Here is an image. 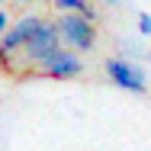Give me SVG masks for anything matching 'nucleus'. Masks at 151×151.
<instances>
[{"label":"nucleus","instance_id":"1","mask_svg":"<svg viewBox=\"0 0 151 151\" xmlns=\"http://www.w3.org/2000/svg\"><path fill=\"white\" fill-rule=\"evenodd\" d=\"M55 29H58V39L68 42L74 52H90L93 45H96V26H93L90 19L77 16V13H64L58 23H55Z\"/></svg>","mask_w":151,"mask_h":151},{"label":"nucleus","instance_id":"2","mask_svg":"<svg viewBox=\"0 0 151 151\" xmlns=\"http://www.w3.org/2000/svg\"><path fill=\"white\" fill-rule=\"evenodd\" d=\"M106 77L122 87V90L129 93H138V96H145L148 93V81H145V71L138 68V64H132L129 58H106Z\"/></svg>","mask_w":151,"mask_h":151},{"label":"nucleus","instance_id":"3","mask_svg":"<svg viewBox=\"0 0 151 151\" xmlns=\"http://www.w3.org/2000/svg\"><path fill=\"white\" fill-rule=\"evenodd\" d=\"M58 48H61V39H58L55 23H42L39 29L32 32V39L23 45V52H26V58H29L32 64H42L48 55H55Z\"/></svg>","mask_w":151,"mask_h":151},{"label":"nucleus","instance_id":"4","mask_svg":"<svg viewBox=\"0 0 151 151\" xmlns=\"http://www.w3.org/2000/svg\"><path fill=\"white\" fill-rule=\"evenodd\" d=\"M39 68H42V74H45V77H55V81H68V77H77V74L84 71L81 58H77L74 52H68V48H58L55 55H48V58L39 64Z\"/></svg>","mask_w":151,"mask_h":151},{"label":"nucleus","instance_id":"5","mask_svg":"<svg viewBox=\"0 0 151 151\" xmlns=\"http://www.w3.org/2000/svg\"><path fill=\"white\" fill-rule=\"evenodd\" d=\"M42 26V16H23L16 26H10V29L0 35V48L6 52V55H13V52H19L26 42L32 39V32Z\"/></svg>","mask_w":151,"mask_h":151},{"label":"nucleus","instance_id":"6","mask_svg":"<svg viewBox=\"0 0 151 151\" xmlns=\"http://www.w3.org/2000/svg\"><path fill=\"white\" fill-rule=\"evenodd\" d=\"M55 6H58L61 13H77V16H84V19H96V10L90 6V0H55Z\"/></svg>","mask_w":151,"mask_h":151},{"label":"nucleus","instance_id":"7","mask_svg":"<svg viewBox=\"0 0 151 151\" xmlns=\"http://www.w3.org/2000/svg\"><path fill=\"white\" fill-rule=\"evenodd\" d=\"M138 32L142 35H151V16L148 13H138Z\"/></svg>","mask_w":151,"mask_h":151},{"label":"nucleus","instance_id":"8","mask_svg":"<svg viewBox=\"0 0 151 151\" xmlns=\"http://www.w3.org/2000/svg\"><path fill=\"white\" fill-rule=\"evenodd\" d=\"M10 58H13V55H6V52L0 48V71H10V68H13V64H10Z\"/></svg>","mask_w":151,"mask_h":151},{"label":"nucleus","instance_id":"9","mask_svg":"<svg viewBox=\"0 0 151 151\" xmlns=\"http://www.w3.org/2000/svg\"><path fill=\"white\" fill-rule=\"evenodd\" d=\"M6 29H10V13H3V10H0V35H3Z\"/></svg>","mask_w":151,"mask_h":151},{"label":"nucleus","instance_id":"10","mask_svg":"<svg viewBox=\"0 0 151 151\" xmlns=\"http://www.w3.org/2000/svg\"><path fill=\"white\" fill-rule=\"evenodd\" d=\"M106 3H119V0H106Z\"/></svg>","mask_w":151,"mask_h":151},{"label":"nucleus","instance_id":"11","mask_svg":"<svg viewBox=\"0 0 151 151\" xmlns=\"http://www.w3.org/2000/svg\"><path fill=\"white\" fill-rule=\"evenodd\" d=\"M19 3H32V0H19Z\"/></svg>","mask_w":151,"mask_h":151},{"label":"nucleus","instance_id":"12","mask_svg":"<svg viewBox=\"0 0 151 151\" xmlns=\"http://www.w3.org/2000/svg\"><path fill=\"white\" fill-rule=\"evenodd\" d=\"M148 58H151V48H148Z\"/></svg>","mask_w":151,"mask_h":151},{"label":"nucleus","instance_id":"13","mask_svg":"<svg viewBox=\"0 0 151 151\" xmlns=\"http://www.w3.org/2000/svg\"><path fill=\"white\" fill-rule=\"evenodd\" d=\"M0 3H6V0H0Z\"/></svg>","mask_w":151,"mask_h":151}]
</instances>
